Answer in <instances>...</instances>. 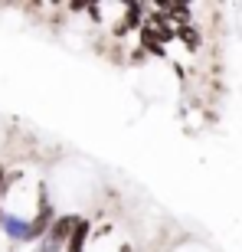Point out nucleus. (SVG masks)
Returning <instances> with one entry per match:
<instances>
[{
  "label": "nucleus",
  "instance_id": "obj_4",
  "mask_svg": "<svg viewBox=\"0 0 242 252\" xmlns=\"http://www.w3.org/2000/svg\"><path fill=\"white\" fill-rule=\"evenodd\" d=\"M177 33H180V39H183V43H190V46H196V33H193L190 27H186V23H183V27L177 30Z\"/></svg>",
  "mask_w": 242,
  "mask_h": 252
},
{
  "label": "nucleus",
  "instance_id": "obj_3",
  "mask_svg": "<svg viewBox=\"0 0 242 252\" xmlns=\"http://www.w3.org/2000/svg\"><path fill=\"white\" fill-rule=\"evenodd\" d=\"M46 223H49V210H46V206H43V213H39L36 220L30 223V229H27V233H23V236H27V239H36V236L43 233V229H46Z\"/></svg>",
  "mask_w": 242,
  "mask_h": 252
},
{
  "label": "nucleus",
  "instance_id": "obj_2",
  "mask_svg": "<svg viewBox=\"0 0 242 252\" xmlns=\"http://www.w3.org/2000/svg\"><path fill=\"white\" fill-rule=\"evenodd\" d=\"M85 243H89V223L85 220H75L72 236H69V252H82Z\"/></svg>",
  "mask_w": 242,
  "mask_h": 252
},
{
  "label": "nucleus",
  "instance_id": "obj_1",
  "mask_svg": "<svg viewBox=\"0 0 242 252\" xmlns=\"http://www.w3.org/2000/svg\"><path fill=\"white\" fill-rule=\"evenodd\" d=\"M72 226H75V216H62V220H56V223H53V229H49V239H53V246L69 243Z\"/></svg>",
  "mask_w": 242,
  "mask_h": 252
}]
</instances>
